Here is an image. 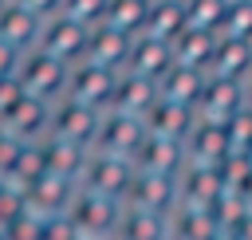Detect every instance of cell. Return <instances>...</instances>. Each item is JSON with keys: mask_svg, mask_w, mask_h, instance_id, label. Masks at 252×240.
Returning a JSON list of instances; mask_svg holds the SVG:
<instances>
[{"mask_svg": "<svg viewBox=\"0 0 252 240\" xmlns=\"http://www.w3.org/2000/svg\"><path fill=\"white\" fill-rule=\"evenodd\" d=\"M248 106V90L244 83H232V79H213L205 83L197 106H193V118L197 122H213V126H228L240 110Z\"/></svg>", "mask_w": 252, "mask_h": 240, "instance_id": "cell-1", "label": "cell"}, {"mask_svg": "<svg viewBox=\"0 0 252 240\" xmlns=\"http://www.w3.org/2000/svg\"><path fill=\"white\" fill-rule=\"evenodd\" d=\"M173 43L169 39H158V35H134L130 43V55H126V71L130 75H142L150 83H161V75L173 67Z\"/></svg>", "mask_w": 252, "mask_h": 240, "instance_id": "cell-2", "label": "cell"}, {"mask_svg": "<svg viewBox=\"0 0 252 240\" xmlns=\"http://www.w3.org/2000/svg\"><path fill=\"white\" fill-rule=\"evenodd\" d=\"M209 75H213V79L244 83V79L252 75V39L220 35V39H217V51H213V63H209Z\"/></svg>", "mask_w": 252, "mask_h": 240, "instance_id": "cell-3", "label": "cell"}, {"mask_svg": "<svg viewBox=\"0 0 252 240\" xmlns=\"http://www.w3.org/2000/svg\"><path fill=\"white\" fill-rule=\"evenodd\" d=\"M130 43H134V35H126V31H118V28H110V24H94L91 35H87V55H83V59L118 71V67H126Z\"/></svg>", "mask_w": 252, "mask_h": 240, "instance_id": "cell-4", "label": "cell"}, {"mask_svg": "<svg viewBox=\"0 0 252 240\" xmlns=\"http://www.w3.org/2000/svg\"><path fill=\"white\" fill-rule=\"evenodd\" d=\"M205 83H209V75L205 71H197V67H185V63H173L165 75H161V83H158V94L161 98H169V102H177V106H197V98H201V90H205Z\"/></svg>", "mask_w": 252, "mask_h": 240, "instance_id": "cell-5", "label": "cell"}, {"mask_svg": "<svg viewBox=\"0 0 252 240\" xmlns=\"http://www.w3.org/2000/svg\"><path fill=\"white\" fill-rule=\"evenodd\" d=\"M217 39H220V31L185 28V31L173 39V59H177V63H185V67H197V71H205V75H209V63H213Z\"/></svg>", "mask_w": 252, "mask_h": 240, "instance_id": "cell-6", "label": "cell"}, {"mask_svg": "<svg viewBox=\"0 0 252 240\" xmlns=\"http://www.w3.org/2000/svg\"><path fill=\"white\" fill-rule=\"evenodd\" d=\"M185 31V0H150V16H146V35L158 39H177Z\"/></svg>", "mask_w": 252, "mask_h": 240, "instance_id": "cell-7", "label": "cell"}, {"mask_svg": "<svg viewBox=\"0 0 252 240\" xmlns=\"http://www.w3.org/2000/svg\"><path fill=\"white\" fill-rule=\"evenodd\" d=\"M146 16H150V0H110L102 24L126 31V35H142L146 31Z\"/></svg>", "mask_w": 252, "mask_h": 240, "instance_id": "cell-8", "label": "cell"}, {"mask_svg": "<svg viewBox=\"0 0 252 240\" xmlns=\"http://www.w3.org/2000/svg\"><path fill=\"white\" fill-rule=\"evenodd\" d=\"M228 0H185V28H205V31H220Z\"/></svg>", "mask_w": 252, "mask_h": 240, "instance_id": "cell-9", "label": "cell"}, {"mask_svg": "<svg viewBox=\"0 0 252 240\" xmlns=\"http://www.w3.org/2000/svg\"><path fill=\"white\" fill-rule=\"evenodd\" d=\"M220 35L252 39V0H228L224 20H220Z\"/></svg>", "mask_w": 252, "mask_h": 240, "instance_id": "cell-10", "label": "cell"}, {"mask_svg": "<svg viewBox=\"0 0 252 240\" xmlns=\"http://www.w3.org/2000/svg\"><path fill=\"white\" fill-rule=\"evenodd\" d=\"M106 4L110 0H63V16H71L83 28H94L106 20Z\"/></svg>", "mask_w": 252, "mask_h": 240, "instance_id": "cell-11", "label": "cell"}, {"mask_svg": "<svg viewBox=\"0 0 252 240\" xmlns=\"http://www.w3.org/2000/svg\"><path fill=\"white\" fill-rule=\"evenodd\" d=\"M248 110H252V90H248Z\"/></svg>", "mask_w": 252, "mask_h": 240, "instance_id": "cell-12", "label": "cell"}]
</instances>
